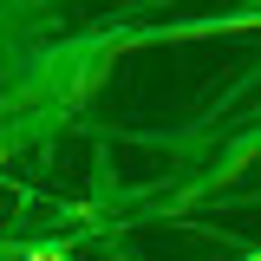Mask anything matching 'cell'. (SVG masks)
<instances>
[{
    "mask_svg": "<svg viewBox=\"0 0 261 261\" xmlns=\"http://www.w3.org/2000/svg\"><path fill=\"white\" fill-rule=\"evenodd\" d=\"M27 261H53V255H27Z\"/></svg>",
    "mask_w": 261,
    "mask_h": 261,
    "instance_id": "1",
    "label": "cell"
}]
</instances>
